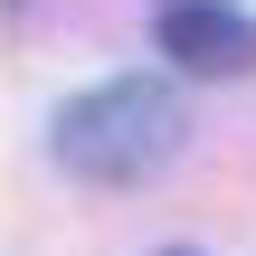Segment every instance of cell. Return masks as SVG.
Here are the masks:
<instances>
[{"label": "cell", "instance_id": "7a4b0ae2", "mask_svg": "<svg viewBox=\"0 0 256 256\" xmlns=\"http://www.w3.org/2000/svg\"><path fill=\"white\" fill-rule=\"evenodd\" d=\"M152 38H162V57L180 76H209V86L256 66V19L238 0H162L152 10Z\"/></svg>", "mask_w": 256, "mask_h": 256}, {"label": "cell", "instance_id": "6da1fadb", "mask_svg": "<svg viewBox=\"0 0 256 256\" xmlns=\"http://www.w3.org/2000/svg\"><path fill=\"white\" fill-rule=\"evenodd\" d=\"M48 142H57V171L66 180L133 190V180L171 171V152L190 142V114H180V95L162 76H104V86H86V95L57 104Z\"/></svg>", "mask_w": 256, "mask_h": 256}, {"label": "cell", "instance_id": "3957f363", "mask_svg": "<svg viewBox=\"0 0 256 256\" xmlns=\"http://www.w3.org/2000/svg\"><path fill=\"white\" fill-rule=\"evenodd\" d=\"M162 256H190V247H162Z\"/></svg>", "mask_w": 256, "mask_h": 256}]
</instances>
